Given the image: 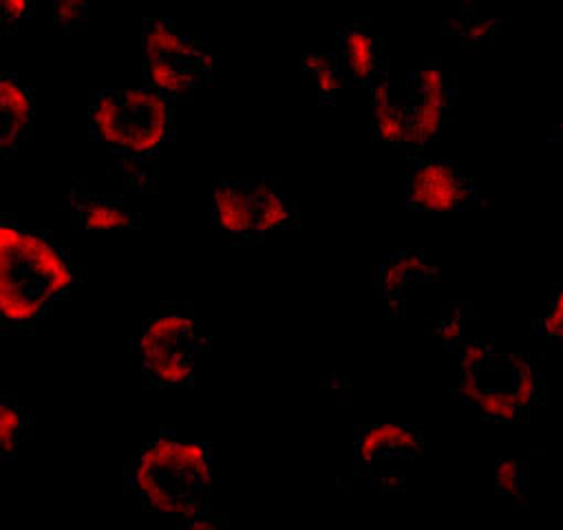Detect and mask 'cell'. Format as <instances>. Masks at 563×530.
<instances>
[{
	"label": "cell",
	"instance_id": "obj_8",
	"mask_svg": "<svg viewBox=\"0 0 563 530\" xmlns=\"http://www.w3.org/2000/svg\"><path fill=\"white\" fill-rule=\"evenodd\" d=\"M409 151L420 153L451 122L457 107V78L440 60H427L407 78Z\"/></svg>",
	"mask_w": 563,
	"mask_h": 530
},
{
	"label": "cell",
	"instance_id": "obj_18",
	"mask_svg": "<svg viewBox=\"0 0 563 530\" xmlns=\"http://www.w3.org/2000/svg\"><path fill=\"white\" fill-rule=\"evenodd\" d=\"M301 69L310 87L317 91V96L325 104L334 102L341 96V91L347 87L334 54H310L303 58Z\"/></svg>",
	"mask_w": 563,
	"mask_h": 530
},
{
	"label": "cell",
	"instance_id": "obj_24",
	"mask_svg": "<svg viewBox=\"0 0 563 530\" xmlns=\"http://www.w3.org/2000/svg\"><path fill=\"white\" fill-rule=\"evenodd\" d=\"M552 140H554V142H559V144H561V148H563V120L552 129Z\"/></svg>",
	"mask_w": 563,
	"mask_h": 530
},
{
	"label": "cell",
	"instance_id": "obj_17",
	"mask_svg": "<svg viewBox=\"0 0 563 530\" xmlns=\"http://www.w3.org/2000/svg\"><path fill=\"white\" fill-rule=\"evenodd\" d=\"M34 435V416L16 394L0 398V453L14 457Z\"/></svg>",
	"mask_w": 563,
	"mask_h": 530
},
{
	"label": "cell",
	"instance_id": "obj_20",
	"mask_svg": "<svg viewBox=\"0 0 563 530\" xmlns=\"http://www.w3.org/2000/svg\"><path fill=\"white\" fill-rule=\"evenodd\" d=\"M89 14H91L89 0H54V21L67 34L87 30Z\"/></svg>",
	"mask_w": 563,
	"mask_h": 530
},
{
	"label": "cell",
	"instance_id": "obj_3",
	"mask_svg": "<svg viewBox=\"0 0 563 530\" xmlns=\"http://www.w3.org/2000/svg\"><path fill=\"white\" fill-rule=\"evenodd\" d=\"M457 398L486 420L521 424L545 402V378L528 356L477 339L460 347Z\"/></svg>",
	"mask_w": 563,
	"mask_h": 530
},
{
	"label": "cell",
	"instance_id": "obj_5",
	"mask_svg": "<svg viewBox=\"0 0 563 530\" xmlns=\"http://www.w3.org/2000/svg\"><path fill=\"white\" fill-rule=\"evenodd\" d=\"M214 221L230 236L261 241L276 230L299 223V206L286 188L267 177H234L214 184Z\"/></svg>",
	"mask_w": 563,
	"mask_h": 530
},
{
	"label": "cell",
	"instance_id": "obj_9",
	"mask_svg": "<svg viewBox=\"0 0 563 530\" xmlns=\"http://www.w3.org/2000/svg\"><path fill=\"white\" fill-rule=\"evenodd\" d=\"M358 468L380 490L402 488L407 464L424 455V433L407 424H374L361 429L354 449Z\"/></svg>",
	"mask_w": 563,
	"mask_h": 530
},
{
	"label": "cell",
	"instance_id": "obj_1",
	"mask_svg": "<svg viewBox=\"0 0 563 530\" xmlns=\"http://www.w3.org/2000/svg\"><path fill=\"white\" fill-rule=\"evenodd\" d=\"M0 317L5 328L30 330L47 319L78 284V265L52 236L21 228L10 217L0 228Z\"/></svg>",
	"mask_w": 563,
	"mask_h": 530
},
{
	"label": "cell",
	"instance_id": "obj_7",
	"mask_svg": "<svg viewBox=\"0 0 563 530\" xmlns=\"http://www.w3.org/2000/svg\"><path fill=\"white\" fill-rule=\"evenodd\" d=\"M142 54L148 87L173 100L195 96L210 80L212 45L184 34L173 21L144 27Z\"/></svg>",
	"mask_w": 563,
	"mask_h": 530
},
{
	"label": "cell",
	"instance_id": "obj_12",
	"mask_svg": "<svg viewBox=\"0 0 563 530\" xmlns=\"http://www.w3.org/2000/svg\"><path fill=\"white\" fill-rule=\"evenodd\" d=\"M512 0H460L444 32L464 49L495 45L512 25Z\"/></svg>",
	"mask_w": 563,
	"mask_h": 530
},
{
	"label": "cell",
	"instance_id": "obj_13",
	"mask_svg": "<svg viewBox=\"0 0 563 530\" xmlns=\"http://www.w3.org/2000/svg\"><path fill=\"white\" fill-rule=\"evenodd\" d=\"M440 279V268L420 252L400 250L389 256V261L378 270V292L387 301L394 314H405L411 292L422 284H435Z\"/></svg>",
	"mask_w": 563,
	"mask_h": 530
},
{
	"label": "cell",
	"instance_id": "obj_10",
	"mask_svg": "<svg viewBox=\"0 0 563 530\" xmlns=\"http://www.w3.org/2000/svg\"><path fill=\"white\" fill-rule=\"evenodd\" d=\"M407 201L422 212H462L484 203L479 184L455 164L442 159L418 162L407 186Z\"/></svg>",
	"mask_w": 563,
	"mask_h": 530
},
{
	"label": "cell",
	"instance_id": "obj_23",
	"mask_svg": "<svg viewBox=\"0 0 563 530\" xmlns=\"http://www.w3.org/2000/svg\"><path fill=\"white\" fill-rule=\"evenodd\" d=\"M34 8V0H3V23L5 27H16L23 23Z\"/></svg>",
	"mask_w": 563,
	"mask_h": 530
},
{
	"label": "cell",
	"instance_id": "obj_14",
	"mask_svg": "<svg viewBox=\"0 0 563 530\" xmlns=\"http://www.w3.org/2000/svg\"><path fill=\"white\" fill-rule=\"evenodd\" d=\"M0 122H3L0 148L8 157L16 155L36 131V100L12 74L0 80Z\"/></svg>",
	"mask_w": 563,
	"mask_h": 530
},
{
	"label": "cell",
	"instance_id": "obj_21",
	"mask_svg": "<svg viewBox=\"0 0 563 530\" xmlns=\"http://www.w3.org/2000/svg\"><path fill=\"white\" fill-rule=\"evenodd\" d=\"M464 328H466V314L462 310V306H449L440 319H438V325L433 328V332L442 339L444 347H457L462 345V334H464Z\"/></svg>",
	"mask_w": 563,
	"mask_h": 530
},
{
	"label": "cell",
	"instance_id": "obj_16",
	"mask_svg": "<svg viewBox=\"0 0 563 530\" xmlns=\"http://www.w3.org/2000/svg\"><path fill=\"white\" fill-rule=\"evenodd\" d=\"M67 203L82 230H131L142 223V217L122 199L96 195L85 184H76L69 190Z\"/></svg>",
	"mask_w": 563,
	"mask_h": 530
},
{
	"label": "cell",
	"instance_id": "obj_22",
	"mask_svg": "<svg viewBox=\"0 0 563 530\" xmlns=\"http://www.w3.org/2000/svg\"><path fill=\"white\" fill-rule=\"evenodd\" d=\"M541 328H543V334L550 341V345L559 354H563V286H559L556 292L550 297Z\"/></svg>",
	"mask_w": 563,
	"mask_h": 530
},
{
	"label": "cell",
	"instance_id": "obj_19",
	"mask_svg": "<svg viewBox=\"0 0 563 530\" xmlns=\"http://www.w3.org/2000/svg\"><path fill=\"white\" fill-rule=\"evenodd\" d=\"M495 488L515 501H523L528 495V466L517 460L499 462L495 466Z\"/></svg>",
	"mask_w": 563,
	"mask_h": 530
},
{
	"label": "cell",
	"instance_id": "obj_6",
	"mask_svg": "<svg viewBox=\"0 0 563 530\" xmlns=\"http://www.w3.org/2000/svg\"><path fill=\"white\" fill-rule=\"evenodd\" d=\"M210 341L199 332L195 314L181 306H166L148 319L137 336V354L146 380L155 387H186L195 380Z\"/></svg>",
	"mask_w": 563,
	"mask_h": 530
},
{
	"label": "cell",
	"instance_id": "obj_11",
	"mask_svg": "<svg viewBox=\"0 0 563 530\" xmlns=\"http://www.w3.org/2000/svg\"><path fill=\"white\" fill-rule=\"evenodd\" d=\"M334 58L347 87L372 89L389 65L387 47L369 23L354 21L336 34Z\"/></svg>",
	"mask_w": 563,
	"mask_h": 530
},
{
	"label": "cell",
	"instance_id": "obj_15",
	"mask_svg": "<svg viewBox=\"0 0 563 530\" xmlns=\"http://www.w3.org/2000/svg\"><path fill=\"white\" fill-rule=\"evenodd\" d=\"M372 124L380 142L409 148V104L407 89L396 87L389 65L372 87Z\"/></svg>",
	"mask_w": 563,
	"mask_h": 530
},
{
	"label": "cell",
	"instance_id": "obj_4",
	"mask_svg": "<svg viewBox=\"0 0 563 530\" xmlns=\"http://www.w3.org/2000/svg\"><path fill=\"white\" fill-rule=\"evenodd\" d=\"M91 133L124 162H151L175 133V100L155 89H109L91 100Z\"/></svg>",
	"mask_w": 563,
	"mask_h": 530
},
{
	"label": "cell",
	"instance_id": "obj_2",
	"mask_svg": "<svg viewBox=\"0 0 563 530\" xmlns=\"http://www.w3.org/2000/svg\"><path fill=\"white\" fill-rule=\"evenodd\" d=\"M129 486L140 501L186 528H214L212 449L164 429L129 466Z\"/></svg>",
	"mask_w": 563,
	"mask_h": 530
}]
</instances>
